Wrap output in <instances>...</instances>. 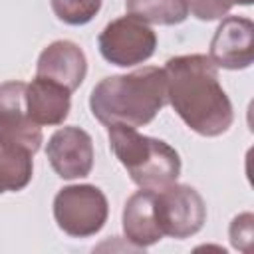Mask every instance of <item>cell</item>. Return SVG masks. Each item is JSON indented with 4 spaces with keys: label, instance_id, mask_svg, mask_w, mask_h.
<instances>
[{
    "label": "cell",
    "instance_id": "cell-1",
    "mask_svg": "<svg viewBox=\"0 0 254 254\" xmlns=\"http://www.w3.org/2000/svg\"><path fill=\"white\" fill-rule=\"evenodd\" d=\"M167 101L177 115L202 137H218L232 125V103L218 81V67L204 54L177 56L163 67Z\"/></svg>",
    "mask_w": 254,
    "mask_h": 254
},
{
    "label": "cell",
    "instance_id": "cell-2",
    "mask_svg": "<svg viewBox=\"0 0 254 254\" xmlns=\"http://www.w3.org/2000/svg\"><path fill=\"white\" fill-rule=\"evenodd\" d=\"M167 103V73L163 67L145 65L131 73L103 77L89 95L93 117L109 125L143 127Z\"/></svg>",
    "mask_w": 254,
    "mask_h": 254
},
{
    "label": "cell",
    "instance_id": "cell-3",
    "mask_svg": "<svg viewBox=\"0 0 254 254\" xmlns=\"http://www.w3.org/2000/svg\"><path fill=\"white\" fill-rule=\"evenodd\" d=\"M107 135L115 157L135 185L161 190L177 183L183 165L179 153L169 143L141 135L135 127L127 125H109Z\"/></svg>",
    "mask_w": 254,
    "mask_h": 254
},
{
    "label": "cell",
    "instance_id": "cell-4",
    "mask_svg": "<svg viewBox=\"0 0 254 254\" xmlns=\"http://www.w3.org/2000/svg\"><path fill=\"white\" fill-rule=\"evenodd\" d=\"M109 214L107 198L93 185H69L54 198V218L58 226L75 238L97 234Z\"/></svg>",
    "mask_w": 254,
    "mask_h": 254
},
{
    "label": "cell",
    "instance_id": "cell-5",
    "mask_svg": "<svg viewBox=\"0 0 254 254\" xmlns=\"http://www.w3.org/2000/svg\"><path fill=\"white\" fill-rule=\"evenodd\" d=\"M101 56L119 67H131L147 62L157 48V36L153 28L137 16H121L109 22L99 34Z\"/></svg>",
    "mask_w": 254,
    "mask_h": 254
},
{
    "label": "cell",
    "instance_id": "cell-6",
    "mask_svg": "<svg viewBox=\"0 0 254 254\" xmlns=\"http://www.w3.org/2000/svg\"><path fill=\"white\" fill-rule=\"evenodd\" d=\"M155 216L163 236L189 238L206 222V204L189 185H169L155 190Z\"/></svg>",
    "mask_w": 254,
    "mask_h": 254
},
{
    "label": "cell",
    "instance_id": "cell-7",
    "mask_svg": "<svg viewBox=\"0 0 254 254\" xmlns=\"http://www.w3.org/2000/svg\"><path fill=\"white\" fill-rule=\"evenodd\" d=\"M26 83H0V149L10 153L36 155L42 145V127L26 111Z\"/></svg>",
    "mask_w": 254,
    "mask_h": 254
},
{
    "label": "cell",
    "instance_id": "cell-8",
    "mask_svg": "<svg viewBox=\"0 0 254 254\" xmlns=\"http://www.w3.org/2000/svg\"><path fill=\"white\" fill-rule=\"evenodd\" d=\"M46 157L58 177L67 181L81 179L93 169V141L87 131L75 125L62 127L50 137Z\"/></svg>",
    "mask_w": 254,
    "mask_h": 254
},
{
    "label": "cell",
    "instance_id": "cell-9",
    "mask_svg": "<svg viewBox=\"0 0 254 254\" xmlns=\"http://www.w3.org/2000/svg\"><path fill=\"white\" fill-rule=\"evenodd\" d=\"M208 58L222 69H246L254 60V24L244 16H226L212 40Z\"/></svg>",
    "mask_w": 254,
    "mask_h": 254
},
{
    "label": "cell",
    "instance_id": "cell-10",
    "mask_svg": "<svg viewBox=\"0 0 254 254\" xmlns=\"http://www.w3.org/2000/svg\"><path fill=\"white\" fill-rule=\"evenodd\" d=\"M87 73L83 50L69 40H56L46 46L36 64V75L52 79L69 91H75Z\"/></svg>",
    "mask_w": 254,
    "mask_h": 254
},
{
    "label": "cell",
    "instance_id": "cell-11",
    "mask_svg": "<svg viewBox=\"0 0 254 254\" xmlns=\"http://www.w3.org/2000/svg\"><path fill=\"white\" fill-rule=\"evenodd\" d=\"M24 99H26L28 117L40 127L60 125L69 115L71 91L52 79L36 75L32 83H26Z\"/></svg>",
    "mask_w": 254,
    "mask_h": 254
},
{
    "label": "cell",
    "instance_id": "cell-12",
    "mask_svg": "<svg viewBox=\"0 0 254 254\" xmlns=\"http://www.w3.org/2000/svg\"><path fill=\"white\" fill-rule=\"evenodd\" d=\"M123 232L137 248L153 246L163 238L155 216V190L141 189L127 198L123 206Z\"/></svg>",
    "mask_w": 254,
    "mask_h": 254
},
{
    "label": "cell",
    "instance_id": "cell-13",
    "mask_svg": "<svg viewBox=\"0 0 254 254\" xmlns=\"http://www.w3.org/2000/svg\"><path fill=\"white\" fill-rule=\"evenodd\" d=\"M127 12L147 24L175 26L187 20V0H125Z\"/></svg>",
    "mask_w": 254,
    "mask_h": 254
},
{
    "label": "cell",
    "instance_id": "cell-14",
    "mask_svg": "<svg viewBox=\"0 0 254 254\" xmlns=\"http://www.w3.org/2000/svg\"><path fill=\"white\" fill-rule=\"evenodd\" d=\"M34 173L32 155L0 149V192H16L30 185Z\"/></svg>",
    "mask_w": 254,
    "mask_h": 254
},
{
    "label": "cell",
    "instance_id": "cell-15",
    "mask_svg": "<svg viewBox=\"0 0 254 254\" xmlns=\"http://www.w3.org/2000/svg\"><path fill=\"white\" fill-rule=\"evenodd\" d=\"M52 10L64 24L81 26L101 10V0H50Z\"/></svg>",
    "mask_w": 254,
    "mask_h": 254
},
{
    "label": "cell",
    "instance_id": "cell-16",
    "mask_svg": "<svg viewBox=\"0 0 254 254\" xmlns=\"http://www.w3.org/2000/svg\"><path fill=\"white\" fill-rule=\"evenodd\" d=\"M252 222H254V216L252 212H242L238 216H234V220L230 222V228H228V236H230V244L240 250V252H252Z\"/></svg>",
    "mask_w": 254,
    "mask_h": 254
},
{
    "label": "cell",
    "instance_id": "cell-17",
    "mask_svg": "<svg viewBox=\"0 0 254 254\" xmlns=\"http://www.w3.org/2000/svg\"><path fill=\"white\" fill-rule=\"evenodd\" d=\"M187 8L198 20L210 22L226 16L232 8L230 0H187Z\"/></svg>",
    "mask_w": 254,
    "mask_h": 254
},
{
    "label": "cell",
    "instance_id": "cell-18",
    "mask_svg": "<svg viewBox=\"0 0 254 254\" xmlns=\"http://www.w3.org/2000/svg\"><path fill=\"white\" fill-rule=\"evenodd\" d=\"M254 0H230V4L234 6V4H240V6H250Z\"/></svg>",
    "mask_w": 254,
    "mask_h": 254
}]
</instances>
